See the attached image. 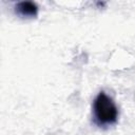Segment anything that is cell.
I'll return each instance as SVG.
<instances>
[{"label":"cell","mask_w":135,"mask_h":135,"mask_svg":"<svg viewBox=\"0 0 135 135\" xmlns=\"http://www.w3.org/2000/svg\"><path fill=\"white\" fill-rule=\"evenodd\" d=\"M94 115L100 124H112L117 120V108L114 101L104 92H100L95 98Z\"/></svg>","instance_id":"6da1fadb"},{"label":"cell","mask_w":135,"mask_h":135,"mask_svg":"<svg viewBox=\"0 0 135 135\" xmlns=\"http://www.w3.org/2000/svg\"><path fill=\"white\" fill-rule=\"evenodd\" d=\"M18 14H20L23 17H34L37 15V6L34 2L32 1H22L18 3L16 6Z\"/></svg>","instance_id":"7a4b0ae2"}]
</instances>
